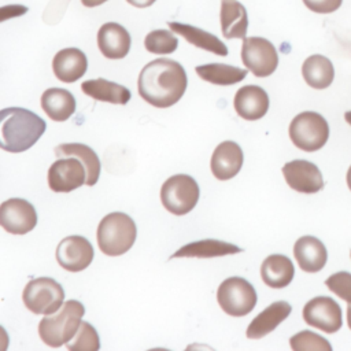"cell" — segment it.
Masks as SVG:
<instances>
[{
    "instance_id": "17",
    "label": "cell",
    "mask_w": 351,
    "mask_h": 351,
    "mask_svg": "<svg viewBox=\"0 0 351 351\" xmlns=\"http://www.w3.org/2000/svg\"><path fill=\"white\" fill-rule=\"evenodd\" d=\"M130 44V34L122 25L117 22H107L99 29L97 47L103 56L108 59L125 58L129 53Z\"/></svg>"
},
{
    "instance_id": "7",
    "label": "cell",
    "mask_w": 351,
    "mask_h": 351,
    "mask_svg": "<svg viewBox=\"0 0 351 351\" xmlns=\"http://www.w3.org/2000/svg\"><path fill=\"white\" fill-rule=\"evenodd\" d=\"M199 195L197 182L188 174L171 176L160 188V202L174 215H185L192 211L197 204Z\"/></svg>"
},
{
    "instance_id": "10",
    "label": "cell",
    "mask_w": 351,
    "mask_h": 351,
    "mask_svg": "<svg viewBox=\"0 0 351 351\" xmlns=\"http://www.w3.org/2000/svg\"><path fill=\"white\" fill-rule=\"evenodd\" d=\"M0 223L8 233L26 234L37 225L36 208L22 197H11L0 206Z\"/></svg>"
},
{
    "instance_id": "12",
    "label": "cell",
    "mask_w": 351,
    "mask_h": 351,
    "mask_svg": "<svg viewBox=\"0 0 351 351\" xmlns=\"http://www.w3.org/2000/svg\"><path fill=\"white\" fill-rule=\"evenodd\" d=\"M86 181V169L75 156L55 160L48 169V186L53 192H71Z\"/></svg>"
},
{
    "instance_id": "24",
    "label": "cell",
    "mask_w": 351,
    "mask_h": 351,
    "mask_svg": "<svg viewBox=\"0 0 351 351\" xmlns=\"http://www.w3.org/2000/svg\"><path fill=\"white\" fill-rule=\"evenodd\" d=\"M41 108L55 122L67 121L75 111L73 93L62 88H49L41 95Z\"/></svg>"
},
{
    "instance_id": "20",
    "label": "cell",
    "mask_w": 351,
    "mask_h": 351,
    "mask_svg": "<svg viewBox=\"0 0 351 351\" xmlns=\"http://www.w3.org/2000/svg\"><path fill=\"white\" fill-rule=\"evenodd\" d=\"M291 311L292 307L285 300H278L269 304L250 322L245 332L247 337L252 340L262 339L263 336L273 332L285 318H288Z\"/></svg>"
},
{
    "instance_id": "38",
    "label": "cell",
    "mask_w": 351,
    "mask_h": 351,
    "mask_svg": "<svg viewBox=\"0 0 351 351\" xmlns=\"http://www.w3.org/2000/svg\"><path fill=\"white\" fill-rule=\"evenodd\" d=\"M346 180H347V185H348V188H350V191H351V166L348 167V171H347V177H346Z\"/></svg>"
},
{
    "instance_id": "30",
    "label": "cell",
    "mask_w": 351,
    "mask_h": 351,
    "mask_svg": "<svg viewBox=\"0 0 351 351\" xmlns=\"http://www.w3.org/2000/svg\"><path fill=\"white\" fill-rule=\"evenodd\" d=\"M144 47L148 52L156 55L173 53L178 47V40L173 32L165 29H156L145 36Z\"/></svg>"
},
{
    "instance_id": "16",
    "label": "cell",
    "mask_w": 351,
    "mask_h": 351,
    "mask_svg": "<svg viewBox=\"0 0 351 351\" xmlns=\"http://www.w3.org/2000/svg\"><path fill=\"white\" fill-rule=\"evenodd\" d=\"M233 107L243 119L258 121L263 118L269 110V96L266 90L258 85H244L236 92Z\"/></svg>"
},
{
    "instance_id": "5",
    "label": "cell",
    "mask_w": 351,
    "mask_h": 351,
    "mask_svg": "<svg viewBox=\"0 0 351 351\" xmlns=\"http://www.w3.org/2000/svg\"><path fill=\"white\" fill-rule=\"evenodd\" d=\"M289 138L302 151L314 152L321 149L329 137L326 119L314 111L298 114L289 125Z\"/></svg>"
},
{
    "instance_id": "28",
    "label": "cell",
    "mask_w": 351,
    "mask_h": 351,
    "mask_svg": "<svg viewBox=\"0 0 351 351\" xmlns=\"http://www.w3.org/2000/svg\"><path fill=\"white\" fill-rule=\"evenodd\" d=\"M302 75L308 86L314 89H325L335 78V69L326 56L317 53L308 56L303 62Z\"/></svg>"
},
{
    "instance_id": "37",
    "label": "cell",
    "mask_w": 351,
    "mask_h": 351,
    "mask_svg": "<svg viewBox=\"0 0 351 351\" xmlns=\"http://www.w3.org/2000/svg\"><path fill=\"white\" fill-rule=\"evenodd\" d=\"M347 324H348V328L351 329V304L347 308Z\"/></svg>"
},
{
    "instance_id": "4",
    "label": "cell",
    "mask_w": 351,
    "mask_h": 351,
    "mask_svg": "<svg viewBox=\"0 0 351 351\" xmlns=\"http://www.w3.org/2000/svg\"><path fill=\"white\" fill-rule=\"evenodd\" d=\"M137 236L134 221L125 213H110L99 222L96 230L97 245L108 256H119L128 252Z\"/></svg>"
},
{
    "instance_id": "27",
    "label": "cell",
    "mask_w": 351,
    "mask_h": 351,
    "mask_svg": "<svg viewBox=\"0 0 351 351\" xmlns=\"http://www.w3.org/2000/svg\"><path fill=\"white\" fill-rule=\"evenodd\" d=\"M55 155L58 158H64V156L78 158L86 169L85 185L93 186L97 182L100 176V160L97 154L90 147L81 143H63L55 148Z\"/></svg>"
},
{
    "instance_id": "33",
    "label": "cell",
    "mask_w": 351,
    "mask_h": 351,
    "mask_svg": "<svg viewBox=\"0 0 351 351\" xmlns=\"http://www.w3.org/2000/svg\"><path fill=\"white\" fill-rule=\"evenodd\" d=\"M325 285L335 295L351 304V273L337 271L325 280Z\"/></svg>"
},
{
    "instance_id": "26",
    "label": "cell",
    "mask_w": 351,
    "mask_h": 351,
    "mask_svg": "<svg viewBox=\"0 0 351 351\" xmlns=\"http://www.w3.org/2000/svg\"><path fill=\"white\" fill-rule=\"evenodd\" d=\"M82 92L99 101H107L112 104H126L132 95L130 90L117 82L107 81L104 78H96V80H88L81 84Z\"/></svg>"
},
{
    "instance_id": "9",
    "label": "cell",
    "mask_w": 351,
    "mask_h": 351,
    "mask_svg": "<svg viewBox=\"0 0 351 351\" xmlns=\"http://www.w3.org/2000/svg\"><path fill=\"white\" fill-rule=\"evenodd\" d=\"M241 60L255 77H269L278 66V53L269 40L245 37L241 45Z\"/></svg>"
},
{
    "instance_id": "2",
    "label": "cell",
    "mask_w": 351,
    "mask_h": 351,
    "mask_svg": "<svg viewBox=\"0 0 351 351\" xmlns=\"http://www.w3.org/2000/svg\"><path fill=\"white\" fill-rule=\"evenodd\" d=\"M0 117V147L11 154L32 148L47 129V123L41 117L22 107L3 108Z\"/></svg>"
},
{
    "instance_id": "18",
    "label": "cell",
    "mask_w": 351,
    "mask_h": 351,
    "mask_svg": "<svg viewBox=\"0 0 351 351\" xmlns=\"http://www.w3.org/2000/svg\"><path fill=\"white\" fill-rule=\"evenodd\" d=\"M86 55L78 48L60 49L52 59L53 74L62 82H75L86 73Z\"/></svg>"
},
{
    "instance_id": "32",
    "label": "cell",
    "mask_w": 351,
    "mask_h": 351,
    "mask_svg": "<svg viewBox=\"0 0 351 351\" xmlns=\"http://www.w3.org/2000/svg\"><path fill=\"white\" fill-rule=\"evenodd\" d=\"M293 351H332L330 343L322 336L311 332L302 330L289 339Z\"/></svg>"
},
{
    "instance_id": "13",
    "label": "cell",
    "mask_w": 351,
    "mask_h": 351,
    "mask_svg": "<svg viewBox=\"0 0 351 351\" xmlns=\"http://www.w3.org/2000/svg\"><path fill=\"white\" fill-rule=\"evenodd\" d=\"M93 247L82 236H67L56 248V261L67 271L77 273L85 270L93 261Z\"/></svg>"
},
{
    "instance_id": "11",
    "label": "cell",
    "mask_w": 351,
    "mask_h": 351,
    "mask_svg": "<svg viewBox=\"0 0 351 351\" xmlns=\"http://www.w3.org/2000/svg\"><path fill=\"white\" fill-rule=\"evenodd\" d=\"M303 319L307 325L335 333L341 328V308L335 299L329 296H317L308 300L303 307Z\"/></svg>"
},
{
    "instance_id": "29",
    "label": "cell",
    "mask_w": 351,
    "mask_h": 351,
    "mask_svg": "<svg viewBox=\"0 0 351 351\" xmlns=\"http://www.w3.org/2000/svg\"><path fill=\"white\" fill-rule=\"evenodd\" d=\"M195 70L202 80L210 84L222 85V86L237 84L247 77L245 69H240V67L225 64V63L202 64V66H196Z\"/></svg>"
},
{
    "instance_id": "34",
    "label": "cell",
    "mask_w": 351,
    "mask_h": 351,
    "mask_svg": "<svg viewBox=\"0 0 351 351\" xmlns=\"http://www.w3.org/2000/svg\"><path fill=\"white\" fill-rule=\"evenodd\" d=\"M303 3L313 12L330 14L341 5L343 0H303Z\"/></svg>"
},
{
    "instance_id": "25",
    "label": "cell",
    "mask_w": 351,
    "mask_h": 351,
    "mask_svg": "<svg viewBox=\"0 0 351 351\" xmlns=\"http://www.w3.org/2000/svg\"><path fill=\"white\" fill-rule=\"evenodd\" d=\"M167 25L173 33L182 36L189 44H192L197 48H202L204 51L213 52L215 55H219V56L228 55L226 45L217 36H214L203 29H199L196 26L186 25V23L167 22Z\"/></svg>"
},
{
    "instance_id": "6",
    "label": "cell",
    "mask_w": 351,
    "mask_h": 351,
    "mask_svg": "<svg viewBox=\"0 0 351 351\" xmlns=\"http://www.w3.org/2000/svg\"><path fill=\"white\" fill-rule=\"evenodd\" d=\"M22 300L33 314L49 315L63 306L64 291L53 278L38 277L26 284L22 292Z\"/></svg>"
},
{
    "instance_id": "8",
    "label": "cell",
    "mask_w": 351,
    "mask_h": 351,
    "mask_svg": "<svg viewBox=\"0 0 351 351\" xmlns=\"http://www.w3.org/2000/svg\"><path fill=\"white\" fill-rule=\"evenodd\" d=\"M219 307L232 317L250 314L258 300L255 288L241 277H229L221 282L217 291Z\"/></svg>"
},
{
    "instance_id": "39",
    "label": "cell",
    "mask_w": 351,
    "mask_h": 351,
    "mask_svg": "<svg viewBox=\"0 0 351 351\" xmlns=\"http://www.w3.org/2000/svg\"><path fill=\"white\" fill-rule=\"evenodd\" d=\"M344 119H346V122L351 126V111H347V112L344 114Z\"/></svg>"
},
{
    "instance_id": "35",
    "label": "cell",
    "mask_w": 351,
    "mask_h": 351,
    "mask_svg": "<svg viewBox=\"0 0 351 351\" xmlns=\"http://www.w3.org/2000/svg\"><path fill=\"white\" fill-rule=\"evenodd\" d=\"M129 4L137 7V8H145V7H149L152 5L156 0H126Z\"/></svg>"
},
{
    "instance_id": "3",
    "label": "cell",
    "mask_w": 351,
    "mask_h": 351,
    "mask_svg": "<svg viewBox=\"0 0 351 351\" xmlns=\"http://www.w3.org/2000/svg\"><path fill=\"white\" fill-rule=\"evenodd\" d=\"M84 314L85 307L81 302L73 299L67 300L56 313L49 314L40 321V339L53 348L66 344L75 336Z\"/></svg>"
},
{
    "instance_id": "19",
    "label": "cell",
    "mask_w": 351,
    "mask_h": 351,
    "mask_svg": "<svg viewBox=\"0 0 351 351\" xmlns=\"http://www.w3.org/2000/svg\"><path fill=\"white\" fill-rule=\"evenodd\" d=\"M293 255L299 267L306 273H317L324 269L328 252L321 240L314 236H302L293 245Z\"/></svg>"
},
{
    "instance_id": "14",
    "label": "cell",
    "mask_w": 351,
    "mask_h": 351,
    "mask_svg": "<svg viewBox=\"0 0 351 351\" xmlns=\"http://www.w3.org/2000/svg\"><path fill=\"white\" fill-rule=\"evenodd\" d=\"M287 184L300 193H315L324 188V178L319 169L304 159H296L282 166Z\"/></svg>"
},
{
    "instance_id": "15",
    "label": "cell",
    "mask_w": 351,
    "mask_h": 351,
    "mask_svg": "<svg viewBox=\"0 0 351 351\" xmlns=\"http://www.w3.org/2000/svg\"><path fill=\"white\" fill-rule=\"evenodd\" d=\"M244 155L237 143L230 140L222 141L215 147L211 155V173L217 180H230L241 170Z\"/></svg>"
},
{
    "instance_id": "36",
    "label": "cell",
    "mask_w": 351,
    "mask_h": 351,
    "mask_svg": "<svg viewBox=\"0 0 351 351\" xmlns=\"http://www.w3.org/2000/svg\"><path fill=\"white\" fill-rule=\"evenodd\" d=\"M106 1H107V0H81V3H82L85 7H89V8L97 7V5H100V4L106 3Z\"/></svg>"
},
{
    "instance_id": "1",
    "label": "cell",
    "mask_w": 351,
    "mask_h": 351,
    "mask_svg": "<svg viewBox=\"0 0 351 351\" xmlns=\"http://www.w3.org/2000/svg\"><path fill=\"white\" fill-rule=\"evenodd\" d=\"M186 85L188 78L184 67L167 58L147 63L137 81L140 96L158 108H167L176 104L185 93Z\"/></svg>"
},
{
    "instance_id": "23",
    "label": "cell",
    "mask_w": 351,
    "mask_h": 351,
    "mask_svg": "<svg viewBox=\"0 0 351 351\" xmlns=\"http://www.w3.org/2000/svg\"><path fill=\"white\" fill-rule=\"evenodd\" d=\"M295 267L292 261L281 254L269 255L261 265V277L270 288H284L293 280Z\"/></svg>"
},
{
    "instance_id": "22",
    "label": "cell",
    "mask_w": 351,
    "mask_h": 351,
    "mask_svg": "<svg viewBox=\"0 0 351 351\" xmlns=\"http://www.w3.org/2000/svg\"><path fill=\"white\" fill-rule=\"evenodd\" d=\"M219 21L225 38H245L248 16L245 7L241 3L236 0H222Z\"/></svg>"
},
{
    "instance_id": "31",
    "label": "cell",
    "mask_w": 351,
    "mask_h": 351,
    "mask_svg": "<svg viewBox=\"0 0 351 351\" xmlns=\"http://www.w3.org/2000/svg\"><path fill=\"white\" fill-rule=\"evenodd\" d=\"M66 347L70 351H97L100 348V339L96 329L82 321L75 336L66 343Z\"/></svg>"
},
{
    "instance_id": "21",
    "label": "cell",
    "mask_w": 351,
    "mask_h": 351,
    "mask_svg": "<svg viewBox=\"0 0 351 351\" xmlns=\"http://www.w3.org/2000/svg\"><path fill=\"white\" fill-rule=\"evenodd\" d=\"M243 250L237 247L236 244L222 241V240H215V239H206V240H199V241H192L189 244L182 245L178 248L174 254H171L173 258H217V256H225V255H232V254H239Z\"/></svg>"
}]
</instances>
